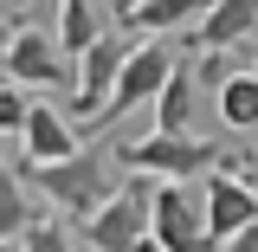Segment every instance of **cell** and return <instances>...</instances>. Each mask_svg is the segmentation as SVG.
Listing matches in <instances>:
<instances>
[{"instance_id": "24", "label": "cell", "mask_w": 258, "mask_h": 252, "mask_svg": "<svg viewBox=\"0 0 258 252\" xmlns=\"http://www.w3.org/2000/svg\"><path fill=\"white\" fill-rule=\"evenodd\" d=\"M0 168H7V136H0Z\"/></svg>"}, {"instance_id": "7", "label": "cell", "mask_w": 258, "mask_h": 252, "mask_svg": "<svg viewBox=\"0 0 258 252\" xmlns=\"http://www.w3.org/2000/svg\"><path fill=\"white\" fill-rule=\"evenodd\" d=\"M123 52H129V45L116 39V32H103L97 45H84V52H78V71H71V117L97 123V117L110 110V91H116Z\"/></svg>"}, {"instance_id": "11", "label": "cell", "mask_w": 258, "mask_h": 252, "mask_svg": "<svg viewBox=\"0 0 258 252\" xmlns=\"http://www.w3.org/2000/svg\"><path fill=\"white\" fill-rule=\"evenodd\" d=\"M155 110V129H194V110H200V78H194L187 59H174V71H168V84H161V97L149 104Z\"/></svg>"}, {"instance_id": "15", "label": "cell", "mask_w": 258, "mask_h": 252, "mask_svg": "<svg viewBox=\"0 0 258 252\" xmlns=\"http://www.w3.org/2000/svg\"><path fill=\"white\" fill-rule=\"evenodd\" d=\"M32 220H39L32 214V181L13 175V168H0V239H20Z\"/></svg>"}, {"instance_id": "1", "label": "cell", "mask_w": 258, "mask_h": 252, "mask_svg": "<svg viewBox=\"0 0 258 252\" xmlns=\"http://www.w3.org/2000/svg\"><path fill=\"white\" fill-rule=\"evenodd\" d=\"M26 181L52 200L58 220H78V226H84L110 194L123 188V175H116V149H78V156H64V162H26Z\"/></svg>"}, {"instance_id": "17", "label": "cell", "mask_w": 258, "mask_h": 252, "mask_svg": "<svg viewBox=\"0 0 258 252\" xmlns=\"http://www.w3.org/2000/svg\"><path fill=\"white\" fill-rule=\"evenodd\" d=\"M26 110H32V97H26V84H0V136H20L26 129Z\"/></svg>"}, {"instance_id": "23", "label": "cell", "mask_w": 258, "mask_h": 252, "mask_svg": "<svg viewBox=\"0 0 258 252\" xmlns=\"http://www.w3.org/2000/svg\"><path fill=\"white\" fill-rule=\"evenodd\" d=\"M0 252H20V239H0Z\"/></svg>"}, {"instance_id": "10", "label": "cell", "mask_w": 258, "mask_h": 252, "mask_svg": "<svg viewBox=\"0 0 258 252\" xmlns=\"http://www.w3.org/2000/svg\"><path fill=\"white\" fill-rule=\"evenodd\" d=\"M252 32H258V0H213L194 20V45L200 52H239Z\"/></svg>"}, {"instance_id": "3", "label": "cell", "mask_w": 258, "mask_h": 252, "mask_svg": "<svg viewBox=\"0 0 258 252\" xmlns=\"http://www.w3.org/2000/svg\"><path fill=\"white\" fill-rule=\"evenodd\" d=\"M129 175H155V181H187L200 175L207 162H226L220 142H207V136H194V129H149L142 142H123L116 149Z\"/></svg>"}, {"instance_id": "18", "label": "cell", "mask_w": 258, "mask_h": 252, "mask_svg": "<svg viewBox=\"0 0 258 252\" xmlns=\"http://www.w3.org/2000/svg\"><path fill=\"white\" fill-rule=\"evenodd\" d=\"M232 71H239V59H232V52H200V59H194V78H200V91H220Z\"/></svg>"}, {"instance_id": "6", "label": "cell", "mask_w": 258, "mask_h": 252, "mask_svg": "<svg viewBox=\"0 0 258 252\" xmlns=\"http://www.w3.org/2000/svg\"><path fill=\"white\" fill-rule=\"evenodd\" d=\"M168 71H174V52H168V39H149V45H129L123 52V71H116V91H110V110L97 117V123H123L129 110H142V104H155L161 84H168Z\"/></svg>"}, {"instance_id": "8", "label": "cell", "mask_w": 258, "mask_h": 252, "mask_svg": "<svg viewBox=\"0 0 258 252\" xmlns=\"http://www.w3.org/2000/svg\"><path fill=\"white\" fill-rule=\"evenodd\" d=\"M207 233H213V252H220V239H232V233H245V226L258 220V194L252 181L239 175V168H213V181H207Z\"/></svg>"}, {"instance_id": "12", "label": "cell", "mask_w": 258, "mask_h": 252, "mask_svg": "<svg viewBox=\"0 0 258 252\" xmlns=\"http://www.w3.org/2000/svg\"><path fill=\"white\" fill-rule=\"evenodd\" d=\"M103 32H110V7H97V0H58V45H64V59H78Z\"/></svg>"}, {"instance_id": "9", "label": "cell", "mask_w": 258, "mask_h": 252, "mask_svg": "<svg viewBox=\"0 0 258 252\" xmlns=\"http://www.w3.org/2000/svg\"><path fill=\"white\" fill-rule=\"evenodd\" d=\"M20 149H26V162H64V156H78L84 142H78L71 110H58V104H32V110H26V129H20Z\"/></svg>"}, {"instance_id": "25", "label": "cell", "mask_w": 258, "mask_h": 252, "mask_svg": "<svg viewBox=\"0 0 258 252\" xmlns=\"http://www.w3.org/2000/svg\"><path fill=\"white\" fill-rule=\"evenodd\" d=\"M0 84H7V65H0Z\"/></svg>"}, {"instance_id": "5", "label": "cell", "mask_w": 258, "mask_h": 252, "mask_svg": "<svg viewBox=\"0 0 258 252\" xmlns=\"http://www.w3.org/2000/svg\"><path fill=\"white\" fill-rule=\"evenodd\" d=\"M0 65H7V78L26 84V91H64V97H71L78 59H64V45L52 39V32H39V26H20V32H13V39L0 45Z\"/></svg>"}, {"instance_id": "14", "label": "cell", "mask_w": 258, "mask_h": 252, "mask_svg": "<svg viewBox=\"0 0 258 252\" xmlns=\"http://www.w3.org/2000/svg\"><path fill=\"white\" fill-rule=\"evenodd\" d=\"M213 0H142L123 26H142V32H181L187 20H200Z\"/></svg>"}, {"instance_id": "19", "label": "cell", "mask_w": 258, "mask_h": 252, "mask_svg": "<svg viewBox=\"0 0 258 252\" xmlns=\"http://www.w3.org/2000/svg\"><path fill=\"white\" fill-rule=\"evenodd\" d=\"M220 252H258V220L245 226V233H232V239H220Z\"/></svg>"}, {"instance_id": "20", "label": "cell", "mask_w": 258, "mask_h": 252, "mask_svg": "<svg viewBox=\"0 0 258 252\" xmlns=\"http://www.w3.org/2000/svg\"><path fill=\"white\" fill-rule=\"evenodd\" d=\"M136 7H142V0H110V13H116V26H123V20L136 13Z\"/></svg>"}, {"instance_id": "22", "label": "cell", "mask_w": 258, "mask_h": 252, "mask_svg": "<svg viewBox=\"0 0 258 252\" xmlns=\"http://www.w3.org/2000/svg\"><path fill=\"white\" fill-rule=\"evenodd\" d=\"M245 181H252V194H258V156H252V175H245Z\"/></svg>"}, {"instance_id": "21", "label": "cell", "mask_w": 258, "mask_h": 252, "mask_svg": "<svg viewBox=\"0 0 258 252\" xmlns=\"http://www.w3.org/2000/svg\"><path fill=\"white\" fill-rule=\"evenodd\" d=\"M0 7H13V13H32V7H39V0H0Z\"/></svg>"}, {"instance_id": "13", "label": "cell", "mask_w": 258, "mask_h": 252, "mask_svg": "<svg viewBox=\"0 0 258 252\" xmlns=\"http://www.w3.org/2000/svg\"><path fill=\"white\" fill-rule=\"evenodd\" d=\"M213 97H220V123L226 129H239V136L258 129V71H232Z\"/></svg>"}, {"instance_id": "2", "label": "cell", "mask_w": 258, "mask_h": 252, "mask_svg": "<svg viewBox=\"0 0 258 252\" xmlns=\"http://www.w3.org/2000/svg\"><path fill=\"white\" fill-rule=\"evenodd\" d=\"M149 194H155V175H129L84 220L91 252H155V239H149Z\"/></svg>"}, {"instance_id": "4", "label": "cell", "mask_w": 258, "mask_h": 252, "mask_svg": "<svg viewBox=\"0 0 258 252\" xmlns=\"http://www.w3.org/2000/svg\"><path fill=\"white\" fill-rule=\"evenodd\" d=\"M149 239H155V252H213L207 200H194L187 181H155V194H149Z\"/></svg>"}, {"instance_id": "16", "label": "cell", "mask_w": 258, "mask_h": 252, "mask_svg": "<svg viewBox=\"0 0 258 252\" xmlns=\"http://www.w3.org/2000/svg\"><path fill=\"white\" fill-rule=\"evenodd\" d=\"M20 252H78V246H71V233H64L58 214H39V220L20 233Z\"/></svg>"}]
</instances>
